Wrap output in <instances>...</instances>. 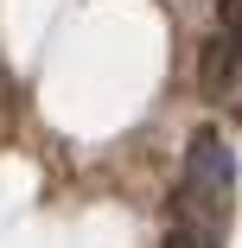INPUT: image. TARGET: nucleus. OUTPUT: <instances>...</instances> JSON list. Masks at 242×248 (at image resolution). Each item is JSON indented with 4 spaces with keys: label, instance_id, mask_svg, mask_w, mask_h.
<instances>
[{
    "label": "nucleus",
    "instance_id": "1",
    "mask_svg": "<svg viewBox=\"0 0 242 248\" xmlns=\"http://www.w3.org/2000/svg\"><path fill=\"white\" fill-rule=\"evenodd\" d=\"M229 178H236V159H229V146L204 127V134H191V153H185V204H178V229L191 235H217V210H223V197H229Z\"/></svg>",
    "mask_w": 242,
    "mask_h": 248
},
{
    "label": "nucleus",
    "instance_id": "2",
    "mask_svg": "<svg viewBox=\"0 0 242 248\" xmlns=\"http://www.w3.org/2000/svg\"><path fill=\"white\" fill-rule=\"evenodd\" d=\"M236 70H242V51H236V45H223V38H217L210 51H204V89L217 95L223 83H236Z\"/></svg>",
    "mask_w": 242,
    "mask_h": 248
},
{
    "label": "nucleus",
    "instance_id": "3",
    "mask_svg": "<svg viewBox=\"0 0 242 248\" xmlns=\"http://www.w3.org/2000/svg\"><path fill=\"white\" fill-rule=\"evenodd\" d=\"M223 32H229V45L242 51V0H223Z\"/></svg>",
    "mask_w": 242,
    "mask_h": 248
},
{
    "label": "nucleus",
    "instance_id": "4",
    "mask_svg": "<svg viewBox=\"0 0 242 248\" xmlns=\"http://www.w3.org/2000/svg\"><path fill=\"white\" fill-rule=\"evenodd\" d=\"M166 248H210V242H204V235H191V229H172Z\"/></svg>",
    "mask_w": 242,
    "mask_h": 248
}]
</instances>
